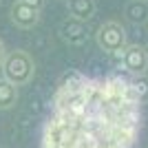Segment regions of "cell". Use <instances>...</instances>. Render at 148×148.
I'll return each mask as SVG.
<instances>
[{
  "label": "cell",
  "instance_id": "4",
  "mask_svg": "<svg viewBox=\"0 0 148 148\" xmlns=\"http://www.w3.org/2000/svg\"><path fill=\"white\" fill-rule=\"evenodd\" d=\"M60 38L64 40L66 44L71 47H80L88 40V29H86V22H80L75 18H64L60 22Z\"/></svg>",
  "mask_w": 148,
  "mask_h": 148
},
{
  "label": "cell",
  "instance_id": "5",
  "mask_svg": "<svg viewBox=\"0 0 148 148\" xmlns=\"http://www.w3.org/2000/svg\"><path fill=\"white\" fill-rule=\"evenodd\" d=\"M9 16H11L13 25H16V27H22V29H31V27H36L38 22H40V11L27 7L25 2H20V0H16V2L11 5Z\"/></svg>",
  "mask_w": 148,
  "mask_h": 148
},
{
  "label": "cell",
  "instance_id": "3",
  "mask_svg": "<svg viewBox=\"0 0 148 148\" xmlns=\"http://www.w3.org/2000/svg\"><path fill=\"white\" fill-rule=\"evenodd\" d=\"M122 66L128 71L133 77L135 75H146L148 71V51L142 44H126L122 53Z\"/></svg>",
  "mask_w": 148,
  "mask_h": 148
},
{
  "label": "cell",
  "instance_id": "13",
  "mask_svg": "<svg viewBox=\"0 0 148 148\" xmlns=\"http://www.w3.org/2000/svg\"><path fill=\"white\" fill-rule=\"evenodd\" d=\"M5 56H7V49H5V42L0 40V66H2V62H5Z\"/></svg>",
  "mask_w": 148,
  "mask_h": 148
},
{
  "label": "cell",
  "instance_id": "9",
  "mask_svg": "<svg viewBox=\"0 0 148 148\" xmlns=\"http://www.w3.org/2000/svg\"><path fill=\"white\" fill-rule=\"evenodd\" d=\"M66 9H69V18L88 22L95 16V0H66Z\"/></svg>",
  "mask_w": 148,
  "mask_h": 148
},
{
  "label": "cell",
  "instance_id": "14",
  "mask_svg": "<svg viewBox=\"0 0 148 148\" xmlns=\"http://www.w3.org/2000/svg\"><path fill=\"white\" fill-rule=\"evenodd\" d=\"M139 2H148V0H139Z\"/></svg>",
  "mask_w": 148,
  "mask_h": 148
},
{
  "label": "cell",
  "instance_id": "1",
  "mask_svg": "<svg viewBox=\"0 0 148 148\" xmlns=\"http://www.w3.org/2000/svg\"><path fill=\"white\" fill-rule=\"evenodd\" d=\"M0 69H2V80L11 82L13 86H22L27 82H31V77L36 73L33 60L29 58V53H25V51H20V49L7 53Z\"/></svg>",
  "mask_w": 148,
  "mask_h": 148
},
{
  "label": "cell",
  "instance_id": "6",
  "mask_svg": "<svg viewBox=\"0 0 148 148\" xmlns=\"http://www.w3.org/2000/svg\"><path fill=\"white\" fill-rule=\"evenodd\" d=\"M126 88H128V80L124 77L122 73H113L104 80V95L106 102L111 104H117L126 99Z\"/></svg>",
  "mask_w": 148,
  "mask_h": 148
},
{
  "label": "cell",
  "instance_id": "8",
  "mask_svg": "<svg viewBox=\"0 0 148 148\" xmlns=\"http://www.w3.org/2000/svg\"><path fill=\"white\" fill-rule=\"evenodd\" d=\"M126 99L135 106H142L148 102V77L146 75H135L128 80V88H126Z\"/></svg>",
  "mask_w": 148,
  "mask_h": 148
},
{
  "label": "cell",
  "instance_id": "7",
  "mask_svg": "<svg viewBox=\"0 0 148 148\" xmlns=\"http://www.w3.org/2000/svg\"><path fill=\"white\" fill-rule=\"evenodd\" d=\"M88 77L82 75L80 71H66L62 73V77L58 80V91L56 93H64V95H71V93H82L86 86Z\"/></svg>",
  "mask_w": 148,
  "mask_h": 148
},
{
  "label": "cell",
  "instance_id": "12",
  "mask_svg": "<svg viewBox=\"0 0 148 148\" xmlns=\"http://www.w3.org/2000/svg\"><path fill=\"white\" fill-rule=\"evenodd\" d=\"M20 2H25L27 7H31V9H36V11H42V7L47 0H20Z\"/></svg>",
  "mask_w": 148,
  "mask_h": 148
},
{
  "label": "cell",
  "instance_id": "10",
  "mask_svg": "<svg viewBox=\"0 0 148 148\" xmlns=\"http://www.w3.org/2000/svg\"><path fill=\"white\" fill-rule=\"evenodd\" d=\"M126 18L133 25H144L148 20V2H139V0H128V5L124 9Z\"/></svg>",
  "mask_w": 148,
  "mask_h": 148
},
{
  "label": "cell",
  "instance_id": "2",
  "mask_svg": "<svg viewBox=\"0 0 148 148\" xmlns=\"http://www.w3.org/2000/svg\"><path fill=\"white\" fill-rule=\"evenodd\" d=\"M95 40H97V47L102 51L122 58L124 49H126V29L119 22H115V20H108V22L97 27Z\"/></svg>",
  "mask_w": 148,
  "mask_h": 148
},
{
  "label": "cell",
  "instance_id": "11",
  "mask_svg": "<svg viewBox=\"0 0 148 148\" xmlns=\"http://www.w3.org/2000/svg\"><path fill=\"white\" fill-rule=\"evenodd\" d=\"M18 102V86H13L11 82L0 80V111H9Z\"/></svg>",
  "mask_w": 148,
  "mask_h": 148
}]
</instances>
